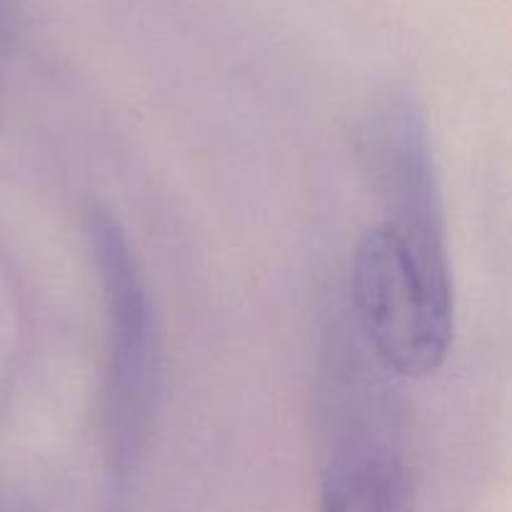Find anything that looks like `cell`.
Returning <instances> with one entry per match:
<instances>
[{
  "mask_svg": "<svg viewBox=\"0 0 512 512\" xmlns=\"http://www.w3.org/2000/svg\"><path fill=\"white\" fill-rule=\"evenodd\" d=\"M360 338L398 378H425L453 343V280L445 233L385 218L360 240L353 263Z\"/></svg>",
  "mask_w": 512,
  "mask_h": 512,
  "instance_id": "obj_1",
  "label": "cell"
},
{
  "mask_svg": "<svg viewBox=\"0 0 512 512\" xmlns=\"http://www.w3.org/2000/svg\"><path fill=\"white\" fill-rule=\"evenodd\" d=\"M360 335V333H358ZM365 340L338 335L323 378V505L328 510H403L410 503L400 415Z\"/></svg>",
  "mask_w": 512,
  "mask_h": 512,
  "instance_id": "obj_2",
  "label": "cell"
},
{
  "mask_svg": "<svg viewBox=\"0 0 512 512\" xmlns=\"http://www.w3.org/2000/svg\"><path fill=\"white\" fill-rule=\"evenodd\" d=\"M90 250L103 285L108 325L105 368V460L110 483L128 488L143 465L160 395V350L148 288L118 215L95 205L88 215Z\"/></svg>",
  "mask_w": 512,
  "mask_h": 512,
  "instance_id": "obj_3",
  "label": "cell"
}]
</instances>
